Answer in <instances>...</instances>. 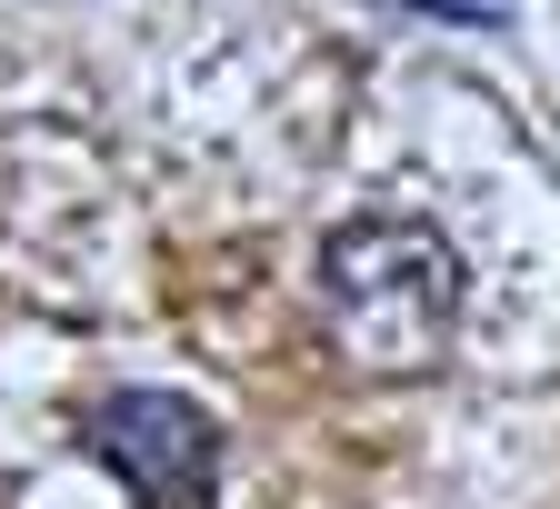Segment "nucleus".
Returning a JSON list of instances; mask_svg holds the SVG:
<instances>
[{
    "instance_id": "obj_2",
    "label": "nucleus",
    "mask_w": 560,
    "mask_h": 509,
    "mask_svg": "<svg viewBox=\"0 0 560 509\" xmlns=\"http://www.w3.org/2000/svg\"><path fill=\"white\" fill-rule=\"evenodd\" d=\"M81 450L140 499V509H200L221 480V419L180 390H110L81 419Z\"/></svg>"
},
{
    "instance_id": "obj_3",
    "label": "nucleus",
    "mask_w": 560,
    "mask_h": 509,
    "mask_svg": "<svg viewBox=\"0 0 560 509\" xmlns=\"http://www.w3.org/2000/svg\"><path fill=\"white\" fill-rule=\"evenodd\" d=\"M410 11H451V21H511V0H410Z\"/></svg>"
},
{
    "instance_id": "obj_1",
    "label": "nucleus",
    "mask_w": 560,
    "mask_h": 509,
    "mask_svg": "<svg viewBox=\"0 0 560 509\" xmlns=\"http://www.w3.org/2000/svg\"><path fill=\"white\" fill-rule=\"evenodd\" d=\"M320 330L361 380H431L460 330V250L431 221H350L320 250Z\"/></svg>"
}]
</instances>
